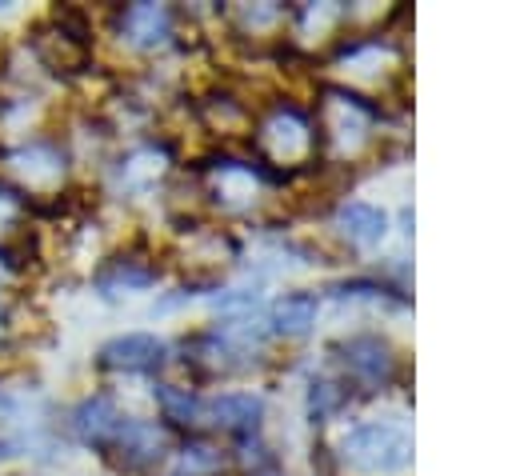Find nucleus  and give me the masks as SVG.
I'll return each mask as SVG.
<instances>
[{
	"mask_svg": "<svg viewBox=\"0 0 512 476\" xmlns=\"http://www.w3.org/2000/svg\"><path fill=\"white\" fill-rule=\"evenodd\" d=\"M344 456L364 472H400L412 460V440L392 424H360L344 436Z\"/></svg>",
	"mask_w": 512,
	"mask_h": 476,
	"instance_id": "1",
	"label": "nucleus"
},
{
	"mask_svg": "<svg viewBox=\"0 0 512 476\" xmlns=\"http://www.w3.org/2000/svg\"><path fill=\"white\" fill-rule=\"evenodd\" d=\"M216 468H220V452L208 448V444H192V448L180 452L172 476H212Z\"/></svg>",
	"mask_w": 512,
	"mask_h": 476,
	"instance_id": "11",
	"label": "nucleus"
},
{
	"mask_svg": "<svg viewBox=\"0 0 512 476\" xmlns=\"http://www.w3.org/2000/svg\"><path fill=\"white\" fill-rule=\"evenodd\" d=\"M120 424H124V416L116 412V404H112L108 396H88V400H80L76 412H72V432H76L84 444H92V448H112Z\"/></svg>",
	"mask_w": 512,
	"mask_h": 476,
	"instance_id": "3",
	"label": "nucleus"
},
{
	"mask_svg": "<svg viewBox=\"0 0 512 476\" xmlns=\"http://www.w3.org/2000/svg\"><path fill=\"white\" fill-rule=\"evenodd\" d=\"M168 32H172V12L164 4H132L120 12V36L140 44V48L164 44Z\"/></svg>",
	"mask_w": 512,
	"mask_h": 476,
	"instance_id": "4",
	"label": "nucleus"
},
{
	"mask_svg": "<svg viewBox=\"0 0 512 476\" xmlns=\"http://www.w3.org/2000/svg\"><path fill=\"white\" fill-rule=\"evenodd\" d=\"M164 352H168L164 340H156L152 332H128L100 348V364L120 372H152L164 364Z\"/></svg>",
	"mask_w": 512,
	"mask_h": 476,
	"instance_id": "2",
	"label": "nucleus"
},
{
	"mask_svg": "<svg viewBox=\"0 0 512 476\" xmlns=\"http://www.w3.org/2000/svg\"><path fill=\"white\" fill-rule=\"evenodd\" d=\"M156 404H160L164 420H176V424H192L204 412V404L188 388H176V384H156Z\"/></svg>",
	"mask_w": 512,
	"mask_h": 476,
	"instance_id": "10",
	"label": "nucleus"
},
{
	"mask_svg": "<svg viewBox=\"0 0 512 476\" xmlns=\"http://www.w3.org/2000/svg\"><path fill=\"white\" fill-rule=\"evenodd\" d=\"M340 228L348 240L356 244H376L384 232H388V216L376 208V204H364V200H352L340 208Z\"/></svg>",
	"mask_w": 512,
	"mask_h": 476,
	"instance_id": "8",
	"label": "nucleus"
},
{
	"mask_svg": "<svg viewBox=\"0 0 512 476\" xmlns=\"http://www.w3.org/2000/svg\"><path fill=\"white\" fill-rule=\"evenodd\" d=\"M208 412L228 432H252L260 424V416H264V400L252 396V392H224V396H216L208 404Z\"/></svg>",
	"mask_w": 512,
	"mask_h": 476,
	"instance_id": "6",
	"label": "nucleus"
},
{
	"mask_svg": "<svg viewBox=\"0 0 512 476\" xmlns=\"http://www.w3.org/2000/svg\"><path fill=\"white\" fill-rule=\"evenodd\" d=\"M12 408H16V404H12V400H8V396H4V392H0V416H8V412H12Z\"/></svg>",
	"mask_w": 512,
	"mask_h": 476,
	"instance_id": "13",
	"label": "nucleus"
},
{
	"mask_svg": "<svg viewBox=\"0 0 512 476\" xmlns=\"http://www.w3.org/2000/svg\"><path fill=\"white\" fill-rule=\"evenodd\" d=\"M344 364H348L360 380L380 384V380H388V372H392V352H388V344L376 340V336H356V340L344 344Z\"/></svg>",
	"mask_w": 512,
	"mask_h": 476,
	"instance_id": "5",
	"label": "nucleus"
},
{
	"mask_svg": "<svg viewBox=\"0 0 512 476\" xmlns=\"http://www.w3.org/2000/svg\"><path fill=\"white\" fill-rule=\"evenodd\" d=\"M336 400H340V392H336V384H328V380L312 384V392H308V408H312V416H316V420H320V416H328V412L336 408Z\"/></svg>",
	"mask_w": 512,
	"mask_h": 476,
	"instance_id": "12",
	"label": "nucleus"
},
{
	"mask_svg": "<svg viewBox=\"0 0 512 476\" xmlns=\"http://www.w3.org/2000/svg\"><path fill=\"white\" fill-rule=\"evenodd\" d=\"M112 448H120L128 464H148V460H156V456H160L164 436H160V428H156V424L124 420V424H120V432H116V440H112Z\"/></svg>",
	"mask_w": 512,
	"mask_h": 476,
	"instance_id": "7",
	"label": "nucleus"
},
{
	"mask_svg": "<svg viewBox=\"0 0 512 476\" xmlns=\"http://www.w3.org/2000/svg\"><path fill=\"white\" fill-rule=\"evenodd\" d=\"M316 308H320V304H316L312 292H288V296H280L276 308H272V328H276L280 336H300V332L312 328Z\"/></svg>",
	"mask_w": 512,
	"mask_h": 476,
	"instance_id": "9",
	"label": "nucleus"
}]
</instances>
